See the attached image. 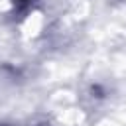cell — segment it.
Instances as JSON below:
<instances>
[{"label":"cell","mask_w":126,"mask_h":126,"mask_svg":"<svg viewBox=\"0 0 126 126\" xmlns=\"http://www.w3.org/2000/svg\"><path fill=\"white\" fill-rule=\"evenodd\" d=\"M32 0H14V4L16 6H26V4H30Z\"/></svg>","instance_id":"cell-1"}]
</instances>
